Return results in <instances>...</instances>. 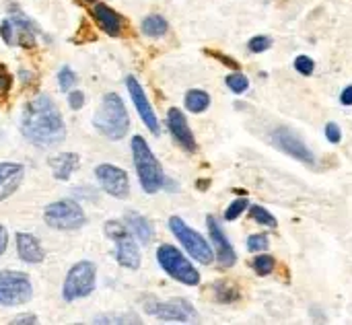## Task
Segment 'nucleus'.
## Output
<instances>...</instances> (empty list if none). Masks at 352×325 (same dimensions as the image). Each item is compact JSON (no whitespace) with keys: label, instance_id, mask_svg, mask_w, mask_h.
<instances>
[{"label":"nucleus","instance_id":"9b49d317","mask_svg":"<svg viewBox=\"0 0 352 325\" xmlns=\"http://www.w3.org/2000/svg\"><path fill=\"white\" fill-rule=\"evenodd\" d=\"M270 142H272L278 150H283L285 155L293 157L295 161L305 163V165H316V155L311 153V148H309V146L291 130V128H285V126L276 128V130L270 134Z\"/></svg>","mask_w":352,"mask_h":325},{"label":"nucleus","instance_id":"a211bd4d","mask_svg":"<svg viewBox=\"0 0 352 325\" xmlns=\"http://www.w3.org/2000/svg\"><path fill=\"white\" fill-rule=\"evenodd\" d=\"M25 175V167L21 163H0V202L10 198Z\"/></svg>","mask_w":352,"mask_h":325},{"label":"nucleus","instance_id":"bb28decb","mask_svg":"<svg viewBox=\"0 0 352 325\" xmlns=\"http://www.w3.org/2000/svg\"><path fill=\"white\" fill-rule=\"evenodd\" d=\"M250 208V202H248V198H237L235 202H231L229 204V208L225 210V221H237L245 210Z\"/></svg>","mask_w":352,"mask_h":325},{"label":"nucleus","instance_id":"1a4fd4ad","mask_svg":"<svg viewBox=\"0 0 352 325\" xmlns=\"http://www.w3.org/2000/svg\"><path fill=\"white\" fill-rule=\"evenodd\" d=\"M33 297V284L27 274L2 270L0 272V305L16 307L25 305Z\"/></svg>","mask_w":352,"mask_h":325},{"label":"nucleus","instance_id":"473e14b6","mask_svg":"<svg viewBox=\"0 0 352 325\" xmlns=\"http://www.w3.org/2000/svg\"><path fill=\"white\" fill-rule=\"evenodd\" d=\"M295 70H297L299 74H303V76H311L314 70H316L314 58H309V56H297V58H295Z\"/></svg>","mask_w":352,"mask_h":325},{"label":"nucleus","instance_id":"5701e85b","mask_svg":"<svg viewBox=\"0 0 352 325\" xmlns=\"http://www.w3.org/2000/svg\"><path fill=\"white\" fill-rule=\"evenodd\" d=\"M167 31H169V23L159 14H151L142 21V33L146 37H163Z\"/></svg>","mask_w":352,"mask_h":325},{"label":"nucleus","instance_id":"a19ab883","mask_svg":"<svg viewBox=\"0 0 352 325\" xmlns=\"http://www.w3.org/2000/svg\"><path fill=\"white\" fill-rule=\"evenodd\" d=\"M212 56H217L221 62H225V64H229V66H233V68H237V62H233V60H229V56H223V54H219V52H210Z\"/></svg>","mask_w":352,"mask_h":325},{"label":"nucleus","instance_id":"7c9ffc66","mask_svg":"<svg viewBox=\"0 0 352 325\" xmlns=\"http://www.w3.org/2000/svg\"><path fill=\"white\" fill-rule=\"evenodd\" d=\"M10 87H12V76L8 72V68L0 62V105L6 101V97L10 93Z\"/></svg>","mask_w":352,"mask_h":325},{"label":"nucleus","instance_id":"393cba45","mask_svg":"<svg viewBox=\"0 0 352 325\" xmlns=\"http://www.w3.org/2000/svg\"><path fill=\"white\" fill-rule=\"evenodd\" d=\"M250 210V216L258 223V225H264V227H270V229H276V225H278V221L272 216V212H268L264 206H260V204H254V206H250L248 208Z\"/></svg>","mask_w":352,"mask_h":325},{"label":"nucleus","instance_id":"a878e982","mask_svg":"<svg viewBox=\"0 0 352 325\" xmlns=\"http://www.w3.org/2000/svg\"><path fill=\"white\" fill-rule=\"evenodd\" d=\"M225 82H227V87L231 89V93H235V95H241V93H245V91L250 89V78H248L245 74H241V72L229 74V76L225 78Z\"/></svg>","mask_w":352,"mask_h":325},{"label":"nucleus","instance_id":"f03ea898","mask_svg":"<svg viewBox=\"0 0 352 325\" xmlns=\"http://www.w3.org/2000/svg\"><path fill=\"white\" fill-rule=\"evenodd\" d=\"M93 126L109 140H122L130 130V117L126 105L118 93H107L99 111L93 115Z\"/></svg>","mask_w":352,"mask_h":325},{"label":"nucleus","instance_id":"2f4dec72","mask_svg":"<svg viewBox=\"0 0 352 325\" xmlns=\"http://www.w3.org/2000/svg\"><path fill=\"white\" fill-rule=\"evenodd\" d=\"M93 324H140L136 315H101L95 317Z\"/></svg>","mask_w":352,"mask_h":325},{"label":"nucleus","instance_id":"7ed1b4c3","mask_svg":"<svg viewBox=\"0 0 352 325\" xmlns=\"http://www.w3.org/2000/svg\"><path fill=\"white\" fill-rule=\"evenodd\" d=\"M132 157L142 190L146 194H157L165 186V171L142 136L132 138Z\"/></svg>","mask_w":352,"mask_h":325},{"label":"nucleus","instance_id":"f257e3e1","mask_svg":"<svg viewBox=\"0 0 352 325\" xmlns=\"http://www.w3.org/2000/svg\"><path fill=\"white\" fill-rule=\"evenodd\" d=\"M21 132L29 142L41 148H52L66 138V124L56 103L50 97L39 95L25 105L21 115Z\"/></svg>","mask_w":352,"mask_h":325},{"label":"nucleus","instance_id":"aec40b11","mask_svg":"<svg viewBox=\"0 0 352 325\" xmlns=\"http://www.w3.org/2000/svg\"><path fill=\"white\" fill-rule=\"evenodd\" d=\"M126 223H128V229L132 231V235L142 245H148L155 239V229H153L151 221L144 218L142 214H138V212H126Z\"/></svg>","mask_w":352,"mask_h":325},{"label":"nucleus","instance_id":"412c9836","mask_svg":"<svg viewBox=\"0 0 352 325\" xmlns=\"http://www.w3.org/2000/svg\"><path fill=\"white\" fill-rule=\"evenodd\" d=\"M78 163H80V159H78L76 153H64V155H58V157L50 159V167L54 171V177L60 179V181L70 179V175L74 173Z\"/></svg>","mask_w":352,"mask_h":325},{"label":"nucleus","instance_id":"72a5a7b5","mask_svg":"<svg viewBox=\"0 0 352 325\" xmlns=\"http://www.w3.org/2000/svg\"><path fill=\"white\" fill-rule=\"evenodd\" d=\"M74 82H76V74H74L68 66H64V68L60 70V74H58V85H60V89H62V91H70V89L74 87Z\"/></svg>","mask_w":352,"mask_h":325},{"label":"nucleus","instance_id":"2eb2a0df","mask_svg":"<svg viewBox=\"0 0 352 325\" xmlns=\"http://www.w3.org/2000/svg\"><path fill=\"white\" fill-rule=\"evenodd\" d=\"M126 87H128L130 99H132V103H134L138 115L142 117L144 126H146L153 134H159V132H161L159 120H157V115H155V111H153V107H151V103H148V97H146L144 89L140 87V82H138L134 76H128V78H126Z\"/></svg>","mask_w":352,"mask_h":325},{"label":"nucleus","instance_id":"423d86ee","mask_svg":"<svg viewBox=\"0 0 352 325\" xmlns=\"http://www.w3.org/2000/svg\"><path fill=\"white\" fill-rule=\"evenodd\" d=\"M95 280H97V268L93 262H78L70 268L66 274L64 287H62V297L64 301L72 303L76 299H85L95 291Z\"/></svg>","mask_w":352,"mask_h":325},{"label":"nucleus","instance_id":"cd10ccee","mask_svg":"<svg viewBox=\"0 0 352 325\" xmlns=\"http://www.w3.org/2000/svg\"><path fill=\"white\" fill-rule=\"evenodd\" d=\"M254 270L260 274V276H268V274H272L274 272V258L272 256H268V254H264V256H256V260H254Z\"/></svg>","mask_w":352,"mask_h":325},{"label":"nucleus","instance_id":"ddd939ff","mask_svg":"<svg viewBox=\"0 0 352 325\" xmlns=\"http://www.w3.org/2000/svg\"><path fill=\"white\" fill-rule=\"evenodd\" d=\"M82 4L87 6L89 14L95 19V23L99 25L103 33H107L109 37H120L124 33V27H126L124 19L116 10H111L107 4L97 2V0H82Z\"/></svg>","mask_w":352,"mask_h":325},{"label":"nucleus","instance_id":"6ab92c4d","mask_svg":"<svg viewBox=\"0 0 352 325\" xmlns=\"http://www.w3.org/2000/svg\"><path fill=\"white\" fill-rule=\"evenodd\" d=\"M16 251L19 258L27 264H41L45 258L41 243L29 233H16Z\"/></svg>","mask_w":352,"mask_h":325},{"label":"nucleus","instance_id":"b1692460","mask_svg":"<svg viewBox=\"0 0 352 325\" xmlns=\"http://www.w3.org/2000/svg\"><path fill=\"white\" fill-rule=\"evenodd\" d=\"M214 299L219 301V303H235L239 297H241V293H239V287H235V284H231V282H217L214 287Z\"/></svg>","mask_w":352,"mask_h":325},{"label":"nucleus","instance_id":"f3484780","mask_svg":"<svg viewBox=\"0 0 352 325\" xmlns=\"http://www.w3.org/2000/svg\"><path fill=\"white\" fill-rule=\"evenodd\" d=\"M8 21L12 25V43L31 47L35 43V33H37L35 23H31L19 8H12Z\"/></svg>","mask_w":352,"mask_h":325},{"label":"nucleus","instance_id":"20e7f679","mask_svg":"<svg viewBox=\"0 0 352 325\" xmlns=\"http://www.w3.org/2000/svg\"><path fill=\"white\" fill-rule=\"evenodd\" d=\"M157 262L173 280H177L186 287H198L200 284V272L173 245H161L157 249Z\"/></svg>","mask_w":352,"mask_h":325},{"label":"nucleus","instance_id":"f704fd0d","mask_svg":"<svg viewBox=\"0 0 352 325\" xmlns=\"http://www.w3.org/2000/svg\"><path fill=\"white\" fill-rule=\"evenodd\" d=\"M326 138L332 142V144H338L342 140V130L336 122H328L326 124Z\"/></svg>","mask_w":352,"mask_h":325},{"label":"nucleus","instance_id":"4c0bfd02","mask_svg":"<svg viewBox=\"0 0 352 325\" xmlns=\"http://www.w3.org/2000/svg\"><path fill=\"white\" fill-rule=\"evenodd\" d=\"M10 324L12 325H33V324H37V317H35V315H31V313H27V315H19V317H14Z\"/></svg>","mask_w":352,"mask_h":325},{"label":"nucleus","instance_id":"39448f33","mask_svg":"<svg viewBox=\"0 0 352 325\" xmlns=\"http://www.w3.org/2000/svg\"><path fill=\"white\" fill-rule=\"evenodd\" d=\"M169 229L171 233L175 235V239L184 245V249L200 264H210L214 260V251L212 247L208 245V241L198 233L194 231L192 227L186 225V221H182L179 216H171L169 218Z\"/></svg>","mask_w":352,"mask_h":325},{"label":"nucleus","instance_id":"e433bc0d","mask_svg":"<svg viewBox=\"0 0 352 325\" xmlns=\"http://www.w3.org/2000/svg\"><path fill=\"white\" fill-rule=\"evenodd\" d=\"M0 35H2V39H4L8 45H12V25H10L8 19L0 25Z\"/></svg>","mask_w":352,"mask_h":325},{"label":"nucleus","instance_id":"6e6552de","mask_svg":"<svg viewBox=\"0 0 352 325\" xmlns=\"http://www.w3.org/2000/svg\"><path fill=\"white\" fill-rule=\"evenodd\" d=\"M105 235L116 243V260L122 268L128 270H138L140 268V251L132 235L122 223L109 221L105 225Z\"/></svg>","mask_w":352,"mask_h":325},{"label":"nucleus","instance_id":"dca6fc26","mask_svg":"<svg viewBox=\"0 0 352 325\" xmlns=\"http://www.w3.org/2000/svg\"><path fill=\"white\" fill-rule=\"evenodd\" d=\"M167 128L173 136V140L186 150V153H196L198 144H196V138H194V132L190 130V124L184 115L182 109L177 107H171L167 111Z\"/></svg>","mask_w":352,"mask_h":325},{"label":"nucleus","instance_id":"9d476101","mask_svg":"<svg viewBox=\"0 0 352 325\" xmlns=\"http://www.w3.org/2000/svg\"><path fill=\"white\" fill-rule=\"evenodd\" d=\"M144 311L161 322L169 324H192L198 320L196 309L186 299H171V301H155L148 299L144 305Z\"/></svg>","mask_w":352,"mask_h":325},{"label":"nucleus","instance_id":"58836bf2","mask_svg":"<svg viewBox=\"0 0 352 325\" xmlns=\"http://www.w3.org/2000/svg\"><path fill=\"white\" fill-rule=\"evenodd\" d=\"M340 103L346 105V107H352V85H349V87L340 93Z\"/></svg>","mask_w":352,"mask_h":325},{"label":"nucleus","instance_id":"c756f323","mask_svg":"<svg viewBox=\"0 0 352 325\" xmlns=\"http://www.w3.org/2000/svg\"><path fill=\"white\" fill-rule=\"evenodd\" d=\"M270 47H272V39L266 35H256L248 41V49L252 54H262V52H268Z\"/></svg>","mask_w":352,"mask_h":325},{"label":"nucleus","instance_id":"4be33fe9","mask_svg":"<svg viewBox=\"0 0 352 325\" xmlns=\"http://www.w3.org/2000/svg\"><path fill=\"white\" fill-rule=\"evenodd\" d=\"M210 107V95L202 89H190L186 93V109L192 113H202Z\"/></svg>","mask_w":352,"mask_h":325},{"label":"nucleus","instance_id":"f8f14e48","mask_svg":"<svg viewBox=\"0 0 352 325\" xmlns=\"http://www.w3.org/2000/svg\"><path fill=\"white\" fill-rule=\"evenodd\" d=\"M95 177L99 181V186L103 188L105 194L118 198V200H124L128 198L130 194V179H128V173L116 165H99L95 169Z\"/></svg>","mask_w":352,"mask_h":325},{"label":"nucleus","instance_id":"4468645a","mask_svg":"<svg viewBox=\"0 0 352 325\" xmlns=\"http://www.w3.org/2000/svg\"><path fill=\"white\" fill-rule=\"evenodd\" d=\"M206 227H208V235H210L212 245H214V258H217V262H219L223 268H231V266H235V262H237V254H235V249H233L231 241L227 239V235L223 233V229H221L219 221H217L212 214H210V216H206Z\"/></svg>","mask_w":352,"mask_h":325},{"label":"nucleus","instance_id":"0eeeda50","mask_svg":"<svg viewBox=\"0 0 352 325\" xmlns=\"http://www.w3.org/2000/svg\"><path fill=\"white\" fill-rule=\"evenodd\" d=\"M43 221H45L47 227H52L56 231H76L87 223V216H85L82 208L76 202L60 200V202H54V204L45 206Z\"/></svg>","mask_w":352,"mask_h":325},{"label":"nucleus","instance_id":"ea45409f","mask_svg":"<svg viewBox=\"0 0 352 325\" xmlns=\"http://www.w3.org/2000/svg\"><path fill=\"white\" fill-rule=\"evenodd\" d=\"M6 245H8V233H6V229L0 225V256L6 251Z\"/></svg>","mask_w":352,"mask_h":325},{"label":"nucleus","instance_id":"c9c22d12","mask_svg":"<svg viewBox=\"0 0 352 325\" xmlns=\"http://www.w3.org/2000/svg\"><path fill=\"white\" fill-rule=\"evenodd\" d=\"M68 103H70V107L76 111V109H80L82 105H85V95H82V91H70L68 93Z\"/></svg>","mask_w":352,"mask_h":325},{"label":"nucleus","instance_id":"c85d7f7f","mask_svg":"<svg viewBox=\"0 0 352 325\" xmlns=\"http://www.w3.org/2000/svg\"><path fill=\"white\" fill-rule=\"evenodd\" d=\"M248 251H252V254H262V251H266L268 247H270V239H268V235H264V233H260V235H252V237H248Z\"/></svg>","mask_w":352,"mask_h":325}]
</instances>
